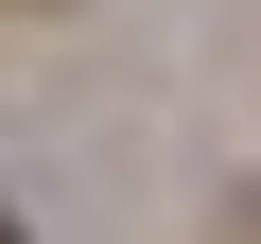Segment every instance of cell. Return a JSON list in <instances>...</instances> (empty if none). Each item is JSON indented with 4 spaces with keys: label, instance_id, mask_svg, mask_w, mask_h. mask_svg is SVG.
I'll use <instances>...</instances> for the list:
<instances>
[{
    "label": "cell",
    "instance_id": "1",
    "mask_svg": "<svg viewBox=\"0 0 261 244\" xmlns=\"http://www.w3.org/2000/svg\"><path fill=\"white\" fill-rule=\"evenodd\" d=\"M0 244H18V227H0Z\"/></svg>",
    "mask_w": 261,
    "mask_h": 244
}]
</instances>
